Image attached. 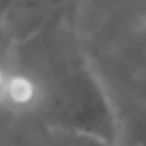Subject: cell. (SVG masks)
<instances>
[{
    "label": "cell",
    "mask_w": 146,
    "mask_h": 146,
    "mask_svg": "<svg viewBox=\"0 0 146 146\" xmlns=\"http://www.w3.org/2000/svg\"><path fill=\"white\" fill-rule=\"evenodd\" d=\"M25 71L41 84V105L36 112L55 132L89 135L119 146V112L78 46L66 43L50 50L41 68Z\"/></svg>",
    "instance_id": "obj_1"
},
{
    "label": "cell",
    "mask_w": 146,
    "mask_h": 146,
    "mask_svg": "<svg viewBox=\"0 0 146 146\" xmlns=\"http://www.w3.org/2000/svg\"><path fill=\"white\" fill-rule=\"evenodd\" d=\"M39 105H41L39 80L25 68H18V71L9 68V78H7V84H5L0 107L14 110V112H27V110H39Z\"/></svg>",
    "instance_id": "obj_2"
},
{
    "label": "cell",
    "mask_w": 146,
    "mask_h": 146,
    "mask_svg": "<svg viewBox=\"0 0 146 146\" xmlns=\"http://www.w3.org/2000/svg\"><path fill=\"white\" fill-rule=\"evenodd\" d=\"M5 39H7V18H5V9L0 7V50L5 46Z\"/></svg>",
    "instance_id": "obj_4"
},
{
    "label": "cell",
    "mask_w": 146,
    "mask_h": 146,
    "mask_svg": "<svg viewBox=\"0 0 146 146\" xmlns=\"http://www.w3.org/2000/svg\"><path fill=\"white\" fill-rule=\"evenodd\" d=\"M57 135H59V146H116L89 135H73V132H57Z\"/></svg>",
    "instance_id": "obj_3"
},
{
    "label": "cell",
    "mask_w": 146,
    "mask_h": 146,
    "mask_svg": "<svg viewBox=\"0 0 146 146\" xmlns=\"http://www.w3.org/2000/svg\"><path fill=\"white\" fill-rule=\"evenodd\" d=\"M7 78H9V68L0 64V105H2V94H5V84H7Z\"/></svg>",
    "instance_id": "obj_5"
}]
</instances>
